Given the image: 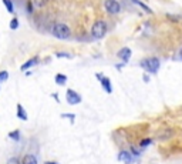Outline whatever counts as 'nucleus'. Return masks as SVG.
Masks as SVG:
<instances>
[{
  "label": "nucleus",
  "instance_id": "nucleus-1",
  "mask_svg": "<svg viewBox=\"0 0 182 164\" xmlns=\"http://www.w3.org/2000/svg\"><path fill=\"white\" fill-rule=\"evenodd\" d=\"M51 34L59 40H67V39L71 37V29L67 26L65 23L59 21V23H56V24L53 26Z\"/></svg>",
  "mask_w": 182,
  "mask_h": 164
},
{
  "label": "nucleus",
  "instance_id": "nucleus-17",
  "mask_svg": "<svg viewBox=\"0 0 182 164\" xmlns=\"http://www.w3.org/2000/svg\"><path fill=\"white\" fill-rule=\"evenodd\" d=\"M151 143H152V140H151V138H144V140L139 141V147H141V148H142V147H147V146H150Z\"/></svg>",
  "mask_w": 182,
  "mask_h": 164
},
{
  "label": "nucleus",
  "instance_id": "nucleus-7",
  "mask_svg": "<svg viewBox=\"0 0 182 164\" xmlns=\"http://www.w3.org/2000/svg\"><path fill=\"white\" fill-rule=\"evenodd\" d=\"M118 160L120 161H123L124 164H132L134 163V156H132V153L130 151H121L120 154H118Z\"/></svg>",
  "mask_w": 182,
  "mask_h": 164
},
{
  "label": "nucleus",
  "instance_id": "nucleus-19",
  "mask_svg": "<svg viewBox=\"0 0 182 164\" xmlns=\"http://www.w3.org/2000/svg\"><path fill=\"white\" fill-rule=\"evenodd\" d=\"M9 79V73L6 70H3V72H0V83H3V81H6Z\"/></svg>",
  "mask_w": 182,
  "mask_h": 164
},
{
  "label": "nucleus",
  "instance_id": "nucleus-16",
  "mask_svg": "<svg viewBox=\"0 0 182 164\" xmlns=\"http://www.w3.org/2000/svg\"><path fill=\"white\" fill-rule=\"evenodd\" d=\"M19 26H20L19 19H17V17H13V19H12V21H10V29H12V30H16Z\"/></svg>",
  "mask_w": 182,
  "mask_h": 164
},
{
  "label": "nucleus",
  "instance_id": "nucleus-8",
  "mask_svg": "<svg viewBox=\"0 0 182 164\" xmlns=\"http://www.w3.org/2000/svg\"><path fill=\"white\" fill-rule=\"evenodd\" d=\"M131 54H132V52H131L130 47H123V49L117 53V56L123 60L124 63H128V60L131 59Z\"/></svg>",
  "mask_w": 182,
  "mask_h": 164
},
{
  "label": "nucleus",
  "instance_id": "nucleus-24",
  "mask_svg": "<svg viewBox=\"0 0 182 164\" xmlns=\"http://www.w3.org/2000/svg\"><path fill=\"white\" fill-rule=\"evenodd\" d=\"M44 164H59V163H54V161H46Z\"/></svg>",
  "mask_w": 182,
  "mask_h": 164
},
{
  "label": "nucleus",
  "instance_id": "nucleus-4",
  "mask_svg": "<svg viewBox=\"0 0 182 164\" xmlns=\"http://www.w3.org/2000/svg\"><path fill=\"white\" fill-rule=\"evenodd\" d=\"M104 7L110 14H118L121 12V4L118 3L117 0H105Z\"/></svg>",
  "mask_w": 182,
  "mask_h": 164
},
{
  "label": "nucleus",
  "instance_id": "nucleus-12",
  "mask_svg": "<svg viewBox=\"0 0 182 164\" xmlns=\"http://www.w3.org/2000/svg\"><path fill=\"white\" fill-rule=\"evenodd\" d=\"M132 1L135 3L136 6H139V7H141V9H142L144 12H145V13H148V14H152V13H154V12H152V9H150V7L147 6V4H144L142 1H139V0H132Z\"/></svg>",
  "mask_w": 182,
  "mask_h": 164
},
{
  "label": "nucleus",
  "instance_id": "nucleus-5",
  "mask_svg": "<svg viewBox=\"0 0 182 164\" xmlns=\"http://www.w3.org/2000/svg\"><path fill=\"white\" fill-rule=\"evenodd\" d=\"M65 100H67L68 104H71V106L78 104V103H81V96L77 92H74L73 89H68L67 93H65Z\"/></svg>",
  "mask_w": 182,
  "mask_h": 164
},
{
  "label": "nucleus",
  "instance_id": "nucleus-22",
  "mask_svg": "<svg viewBox=\"0 0 182 164\" xmlns=\"http://www.w3.org/2000/svg\"><path fill=\"white\" fill-rule=\"evenodd\" d=\"M61 117H63V118H70V120H71V123H74V118H76V116H74V114H61Z\"/></svg>",
  "mask_w": 182,
  "mask_h": 164
},
{
  "label": "nucleus",
  "instance_id": "nucleus-10",
  "mask_svg": "<svg viewBox=\"0 0 182 164\" xmlns=\"http://www.w3.org/2000/svg\"><path fill=\"white\" fill-rule=\"evenodd\" d=\"M21 164H37V158H36V156L34 154H26L24 157H23V160H21Z\"/></svg>",
  "mask_w": 182,
  "mask_h": 164
},
{
  "label": "nucleus",
  "instance_id": "nucleus-2",
  "mask_svg": "<svg viewBox=\"0 0 182 164\" xmlns=\"http://www.w3.org/2000/svg\"><path fill=\"white\" fill-rule=\"evenodd\" d=\"M139 66L142 67L145 72L155 74V73H158L159 67H161V61H159L158 57H145V59H142L139 61Z\"/></svg>",
  "mask_w": 182,
  "mask_h": 164
},
{
  "label": "nucleus",
  "instance_id": "nucleus-23",
  "mask_svg": "<svg viewBox=\"0 0 182 164\" xmlns=\"http://www.w3.org/2000/svg\"><path fill=\"white\" fill-rule=\"evenodd\" d=\"M144 80H145V81H150V77H148V74H145V76H144Z\"/></svg>",
  "mask_w": 182,
  "mask_h": 164
},
{
  "label": "nucleus",
  "instance_id": "nucleus-6",
  "mask_svg": "<svg viewBox=\"0 0 182 164\" xmlns=\"http://www.w3.org/2000/svg\"><path fill=\"white\" fill-rule=\"evenodd\" d=\"M98 80H100V83L103 86V89H104L107 93H112V86H111V81L108 77H104L101 73H97V76H95Z\"/></svg>",
  "mask_w": 182,
  "mask_h": 164
},
{
  "label": "nucleus",
  "instance_id": "nucleus-15",
  "mask_svg": "<svg viewBox=\"0 0 182 164\" xmlns=\"http://www.w3.org/2000/svg\"><path fill=\"white\" fill-rule=\"evenodd\" d=\"M3 3H4V6H6V9L10 12V13H13L14 12V6L13 3H12V0H3Z\"/></svg>",
  "mask_w": 182,
  "mask_h": 164
},
{
  "label": "nucleus",
  "instance_id": "nucleus-3",
  "mask_svg": "<svg viewBox=\"0 0 182 164\" xmlns=\"http://www.w3.org/2000/svg\"><path fill=\"white\" fill-rule=\"evenodd\" d=\"M107 32H108V26H107V23L104 20H97L91 27V36L97 40L105 37Z\"/></svg>",
  "mask_w": 182,
  "mask_h": 164
},
{
  "label": "nucleus",
  "instance_id": "nucleus-13",
  "mask_svg": "<svg viewBox=\"0 0 182 164\" xmlns=\"http://www.w3.org/2000/svg\"><path fill=\"white\" fill-rule=\"evenodd\" d=\"M56 83L59 86H64L65 83H67V76H65V74H61V73L56 74Z\"/></svg>",
  "mask_w": 182,
  "mask_h": 164
},
{
  "label": "nucleus",
  "instance_id": "nucleus-11",
  "mask_svg": "<svg viewBox=\"0 0 182 164\" xmlns=\"http://www.w3.org/2000/svg\"><path fill=\"white\" fill-rule=\"evenodd\" d=\"M17 117H19L20 120H23V121H26L27 118H29L26 110H24V107L21 104H17Z\"/></svg>",
  "mask_w": 182,
  "mask_h": 164
},
{
  "label": "nucleus",
  "instance_id": "nucleus-21",
  "mask_svg": "<svg viewBox=\"0 0 182 164\" xmlns=\"http://www.w3.org/2000/svg\"><path fill=\"white\" fill-rule=\"evenodd\" d=\"M7 164H21V161L17 157H10L7 160Z\"/></svg>",
  "mask_w": 182,
  "mask_h": 164
},
{
  "label": "nucleus",
  "instance_id": "nucleus-14",
  "mask_svg": "<svg viewBox=\"0 0 182 164\" xmlns=\"http://www.w3.org/2000/svg\"><path fill=\"white\" fill-rule=\"evenodd\" d=\"M47 3H48V0H33V4L37 7V9H40V7H44Z\"/></svg>",
  "mask_w": 182,
  "mask_h": 164
},
{
  "label": "nucleus",
  "instance_id": "nucleus-9",
  "mask_svg": "<svg viewBox=\"0 0 182 164\" xmlns=\"http://www.w3.org/2000/svg\"><path fill=\"white\" fill-rule=\"evenodd\" d=\"M37 63H39V56H34V57H32L30 60H27L26 63L21 66V70H23V72H26L27 69H32L33 66H36Z\"/></svg>",
  "mask_w": 182,
  "mask_h": 164
},
{
  "label": "nucleus",
  "instance_id": "nucleus-20",
  "mask_svg": "<svg viewBox=\"0 0 182 164\" xmlns=\"http://www.w3.org/2000/svg\"><path fill=\"white\" fill-rule=\"evenodd\" d=\"M56 56H57V57H65V59H73L71 54L64 53V52H57V53H56Z\"/></svg>",
  "mask_w": 182,
  "mask_h": 164
},
{
  "label": "nucleus",
  "instance_id": "nucleus-18",
  "mask_svg": "<svg viewBox=\"0 0 182 164\" xmlns=\"http://www.w3.org/2000/svg\"><path fill=\"white\" fill-rule=\"evenodd\" d=\"M9 137L12 138V140H19L20 138V131H12V133H9Z\"/></svg>",
  "mask_w": 182,
  "mask_h": 164
},
{
  "label": "nucleus",
  "instance_id": "nucleus-25",
  "mask_svg": "<svg viewBox=\"0 0 182 164\" xmlns=\"http://www.w3.org/2000/svg\"><path fill=\"white\" fill-rule=\"evenodd\" d=\"M178 54H179V57H181V59H182V47H181V49H179V53H178Z\"/></svg>",
  "mask_w": 182,
  "mask_h": 164
}]
</instances>
